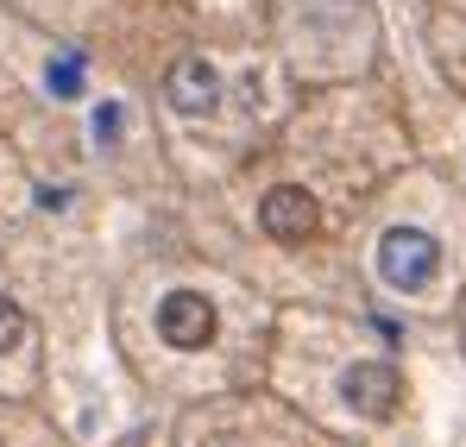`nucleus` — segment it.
Here are the masks:
<instances>
[{
	"instance_id": "nucleus-3",
	"label": "nucleus",
	"mask_w": 466,
	"mask_h": 447,
	"mask_svg": "<svg viewBox=\"0 0 466 447\" xmlns=\"http://www.w3.org/2000/svg\"><path fill=\"white\" fill-rule=\"evenodd\" d=\"M258 227H265L271 239H284V246H303V239L321 233V208H315L309 189L278 183V189H265V202H258Z\"/></svg>"
},
{
	"instance_id": "nucleus-1",
	"label": "nucleus",
	"mask_w": 466,
	"mask_h": 447,
	"mask_svg": "<svg viewBox=\"0 0 466 447\" xmlns=\"http://www.w3.org/2000/svg\"><path fill=\"white\" fill-rule=\"evenodd\" d=\"M435 265H441V246L422 233V227H390L385 239H379V278H385L390 290H422L429 278H435Z\"/></svg>"
},
{
	"instance_id": "nucleus-6",
	"label": "nucleus",
	"mask_w": 466,
	"mask_h": 447,
	"mask_svg": "<svg viewBox=\"0 0 466 447\" xmlns=\"http://www.w3.org/2000/svg\"><path fill=\"white\" fill-rule=\"evenodd\" d=\"M19 340H25V309L13 297H0V353H13Z\"/></svg>"
},
{
	"instance_id": "nucleus-2",
	"label": "nucleus",
	"mask_w": 466,
	"mask_h": 447,
	"mask_svg": "<svg viewBox=\"0 0 466 447\" xmlns=\"http://www.w3.org/2000/svg\"><path fill=\"white\" fill-rule=\"evenodd\" d=\"M340 403L360 410V416H372V422H385V416H397V403H403V378H397L390 360H353L340 372Z\"/></svg>"
},
{
	"instance_id": "nucleus-7",
	"label": "nucleus",
	"mask_w": 466,
	"mask_h": 447,
	"mask_svg": "<svg viewBox=\"0 0 466 447\" xmlns=\"http://www.w3.org/2000/svg\"><path fill=\"white\" fill-rule=\"evenodd\" d=\"M76 88H82V51H64L51 64V95H76Z\"/></svg>"
},
{
	"instance_id": "nucleus-4",
	"label": "nucleus",
	"mask_w": 466,
	"mask_h": 447,
	"mask_svg": "<svg viewBox=\"0 0 466 447\" xmlns=\"http://www.w3.org/2000/svg\"><path fill=\"white\" fill-rule=\"evenodd\" d=\"M157 334H164L177 353L208 347V340H215V302L202 297V290H170V297L157 302Z\"/></svg>"
},
{
	"instance_id": "nucleus-5",
	"label": "nucleus",
	"mask_w": 466,
	"mask_h": 447,
	"mask_svg": "<svg viewBox=\"0 0 466 447\" xmlns=\"http://www.w3.org/2000/svg\"><path fill=\"white\" fill-rule=\"evenodd\" d=\"M164 95H170L177 114H208L221 101V76H215V64H202V57H177L170 76H164Z\"/></svg>"
}]
</instances>
